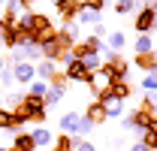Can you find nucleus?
Returning a JSON list of instances; mask_svg holds the SVG:
<instances>
[{
	"instance_id": "f03ea898",
	"label": "nucleus",
	"mask_w": 157,
	"mask_h": 151,
	"mask_svg": "<svg viewBox=\"0 0 157 151\" xmlns=\"http://www.w3.org/2000/svg\"><path fill=\"white\" fill-rule=\"evenodd\" d=\"M94 100L103 106L106 118H124V112H127V109H124V100H121V97H118L112 88H100Z\"/></svg>"
},
{
	"instance_id": "4be33fe9",
	"label": "nucleus",
	"mask_w": 157,
	"mask_h": 151,
	"mask_svg": "<svg viewBox=\"0 0 157 151\" xmlns=\"http://www.w3.org/2000/svg\"><path fill=\"white\" fill-rule=\"evenodd\" d=\"M109 88H112L121 100H127V97L133 94V85H130V82H115V85H109Z\"/></svg>"
},
{
	"instance_id": "423d86ee",
	"label": "nucleus",
	"mask_w": 157,
	"mask_h": 151,
	"mask_svg": "<svg viewBox=\"0 0 157 151\" xmlns=\"http://www.w3.org/2000/svg\"><path fill=\"white\" fill-rule=\"evenodd\" d=\"M9 70H12V76H15V82H18V85H24V88H27V85L36 79V70H33V64H12Z\"/></svg>"
},
{
	"instance_id": "2f4dec72",
	"label": "nucleus",
	"mask_w": 157,
	"mask_h": 151,
	"mask_svg": "<svg viewBox=\"0 0 157 151\" xmlns=\"http://www.w3.org/2000/svg\"><path fill=\"white\" fill-rule=\"evenodd\" d=\"M3 67H9V60H6V57L0 55V70H3Z\"/></svg>"
},
{
	"instance_id": "c85d7f7f",
	"label": "nucleus",
	"mask_w": 157,
	"mask_h": 151,
	"mask_svg": "<svg viewBox=\"0 0 157 151\" xmlns=\"http://www.w3.org/2000/svg\"><path fill=\"white\" fill-rule=\"evenodd\" d=\"M73 151H97V145H94V142H88V139H82Z\"/></svg>"
},
{
	"instance_id": "39448f33",
	"label": "nucleus",
	"mask_w": 157,
	"mask_h": 151,
	"mask_svg": "<svg viewBox=\"0 0 157 151\" xmlns=\"http://www.w3.org/2000/svg\"><path fill=\"white\" fill-rule=\"evenodd\" d=\"M78 9H82V3H76V0H58V3H55V12L60 15V21H63V24L76 21Z\"/></svg>"
},
{
	"instance_id": "4468645a",
	"label": "nucleus",
	"mask_w": 157,
	"mask_h": 151,
	"mask_svg": "<svg viewBox=\"0 0 157 151\" xmlns=\"http://www.w3.org/2000/svg\"><path fill=\"white\" fill-rule=\"evenodd\" d=\"M33 70H36V79L48 82L52 76L58 73V64H52V60H36V64H33Z\"/></svg>"
},
{
	"instance_id": "f257e3e1",
	"label": "nucleus",
	"mask_w": 157,
	"mask_h": 151,
	"mask_svg": "<svg viewBox=\"0 0 157 151\" xmlns=\"http://www.w3.org/2000/svg\"><path fill=\"white\" fill-rule=\"evenodd\" d=\"M73 39H70V33L67 30H55L52 33V39H45L39 48H42V60H52V64H60L63 57L73 52Z\"/></svg>"
},
{
	"instance_id": "9b49d317",
	"label": "nucleus",
	"mask_w": 157,
	"mask_h": 151,
	"mask_svg": "<svg viewBox=\"0 0 157 151\" xmlns=\"http://www.w3.org/2000/svg\"><path fill=\"white\" fill-rule=\"evenodd\" d=\"M30 136H33V145H36V151H39V148L48 151V148H52V142H55V136H52V130H48V127H36Z\"/></svg>"
},
{
	"instance_id": "2eb2a0df",
	"label": "nucleus",
	"mask_w": 157,
	"mask_h": 151,
	"mask_svg": "<svg viewBox=\"0 0 157 151\" xmlns=\"http://www.w3.org/2000/svg\"><path fill=\"white\" fill-rule=\"evenodd\" d=\"M148 52H154V37H151V33H139V39H136V55H148Z\"/></svg>"
},
{
	"instance_id": "ddd939ff",
	"label": "nucleus",
	"mask_w": 157,
	"mask_h": 151,
	"mask_svg": "<svg viewBox=\"0 0 157 151\" xmlns=\"http://www.w3.org/2000/svg\"><path fill=\"white\" fill-rule=\"evenodd\" d=\"M109 42H106V48L109 52H115V55H121L124 52V45H127V37H124V30H109Z\"/></svg>"
},
{
	"instance_id": "a211bd4d",
	"label": "nucleus",
	"mask_w": 157,
	"mask_h": 151,
	"mask_svg": "<svg viewBox=\"0 0 157 151\" xmlns=\"http://www.w3.org/2000/svg\"><path fill=\"white\" fill-rule=\"evenodd\" d=\"M78 64H82L88 73H97L100 67H103V57H100V55H85L82 60H78Z\"/></svg>"
},
{
	"instance_id": "72a5a7b5",
	"label": "nucleus",
	"mask_w": 157,
	"mask_h": 151,
	"mask_svg": "<svg viewBox=\"0 0 157 151\" xmlns=\"http://www.w3.org/2000/svg\"><path fill=\"white\" fill-rule=\"evenodd\" d=\"M3 151H15V148H3Z\"/></svg>"
},
{
	"instance_id": "20e7f679",
	"label": "nucleus",
	"mask_w": 157,
	"mask_h": 151,
	"mask_svg": "<svg viewBox=\"0 0 157 151\" xmlns=\"http://www.w3.org/2000/svg\"><path fill=\"white\" fill-rule=\"evenodd\" d=\"M154 18H157V12L151 9V6H142V9H136V18H133L136 33H151V30H154Z\"/></svg>"
},
{
	"instance_id": "1a4fd4ad",
	"label": "nucleus",
	"mask_w": 157,
	"mask_h": 151,
	"mask_svg": "<svg viewBox=\"0 0 157 151\" xmlns=\"http://www.w3.org/2000/svg\"><path fill=\"white\" fill-rule=\"evenodd\" d=\"M85 118H88L94 127H100V124H106V121H109V118H106V112H103V106H100L97 100H91V103H88V109H85Z\"/></svg>"
},
{
	"instance_id": "473e14b6",
	"label": "nucleus",
	"mask_w": 157,
	"mask_h": 151,
	"mask_svg": "<svg viewBox=\"0 0 157 151\" xmlns=\"http://www.w3.org/2000/svg\"><path fill=\"white\" fill-rule=\"evenodd\" d=\"M154 30H157V18H154ZM154 30H151V33H154Z\"/></svg>"
},
{
	"instance_id": "c756f323",
	"label": "nucleus",
	"mask_w": 157,
	"mask_h": 151,
	"mask_svg": "<svg viewBox=\"0 0 157 151\" xmlns=\"http://www.w3.org/2000/svg\"><path fill=\"white\" fill-rule=\"evenodd\" d=\"M145 133H157V118H148V127H145Z\"/></svg>"
},
{
	"instance_id": "e433bc0d",
	"label": "nucleus",
	"mask_w": 157,
	"mask_h": 151,
	"mask_svg": "<svg viewBox=\"0 0 157 151\" xmlns=\"http://www.w3.org/2000/svg\"><path fill=\"white\" fill-rule=\"evenodd\" d=\"M0 151H3V148H0Z\"/></svg>"
},
{
	"instance_id": "7c9ffc66",
	"label": "nucleus",
	"mask_w": 157,
	"mask_h": 151,
	"mask_svg": "<svg viewBox=\"0 0 157 151\" xmlns=\"http://www.w3.org/2000/svg\"><path fill=\"white\" fill-rule=\"evenodd\" d=\"M130 151H145V145H142V142H136V145H133Z\"/></svg>"
},
{
	"instance_id": "4c0bfd02",
	"label": "nucleus",
	"mask_w": 157,
	"mask_h": 151,
	"mask_svg": "<svg viewBox=\"0 0 157 151\" xmlns=\"http://www.w3.org/2000/svg\"><path fill=\"white\" fill-rule=\"evenodd\" d=\"M145 151H148V148H145Z\"/></svg>"
},
{
	"instance_id": "a878e982",
	"label": "nucleus",
	"mask_w": 157,
	"mask_h": 151,
	"mask_svg": "<svg viewBox=\"0 0 157 151\" xmlns=\"http://www.w3.org/2000/svg\"><path fill=\"white\" fill-rule=\"evenodd\" d=\"M91 37H94V39H106V37H109V27H106L103 21H97V24H94V33H91Z\"/></svg>"
},
{
	"instance_id": "dca6fc26",
	"label": "nucleus",
	"mask_w": 157,
	"mask_h": 151,
	"mask_svg": "<svg viewBox=\"0 0 157 151\" xmlns=\"http://www.w3.org/2000/svg\"><path fill=\"white\" fill-rule=\"evenodd\" d=\"M21 52H24V60H27V64H36V60H42V48H39V45H33V42L21 45Z\"/></svg>"
},
{
	"instance_id": "0eeeda50",
	"label": "nucleus",
	"mask_w": 157,
	"mask_h": 151,
	"mask_svg": "<svg viewBox=\"0 0 157 151\" xmlns=\"http://www.w3.org/2000/svg\"><path fill=\"white\" fill-rule=\"evenodd\" d=\"M78 124H82V115H78V112H63V115H60V133L78 136Z\"/></svg>"
},
{
	"instance_id": "cd10ccee",
	"label": "nucleus",
	"mask_w": 157,
	"mask_h": 151,
	"mask_svg": "<svg viewBox=\"0 0 157 151\" xmlns=\"http://www.w3.org/2000/svg\"><path fill=\"white\" fill-rule=\"evenodd\" d=\"M91 130H94V124H91V121H88V118L82 115V124H78V136H88Z\"/></svg>"
},
{
	"instance_id": "7ed1b4c3",
	"label": "nucleus",
	"mask_w": 157,
	"mask_h": 151,
	"mask_svg": "<svg viewBox=\"0 0 157 151\" xmlns=\"http://www.w3.org/2000/svg\"><path fill=\"white\" fill-rule=\"evenodd\" d=\"M60 64H63V76H67V82H85L88 88L94 85V73H88V70H85L73 55H67Z\"/></svg>"
},
{
	"instance_id": "5701e85b",
	"label": "nucleus",
	"mask_w": 157,
	"mask_h": 151,
	"mask_svg": "<svg viewBox=\"0 0 157 151\" xmlns=\"http://www.w3.org/2000/svg\"><path fill=\"white\" fill-rule=\"evenodd\" d=\"M145 94H157V76H142V85H139Z\"/></svg>"
},
{
	"instance_id": "9d476101",
	"label": "nucleus",
	"mask_w": 157,
	"mask_h": 151,
	"mask_svg": "<svg viewBox=\"0 0 157 151\" xmlns=\"http://www.w3.org/2000/svg\"><path fill=\"white\" fill-rule=\"evenodd\" d=\"M78 142H82V136H67V133H60V136H55V142H52L48 151H73Z\"/></svg>"
},
{
	"instance_id": "f8f14e48",
	"label": "nucleus",
	"mask_w": 157,
	"mask_h": 151,
	"mask_svg": "<svg viewBox=\"0 0 157 151\" xmlns=\"http://www.w3.org/2000/svg\"><path fill=\"white\" fill-rule=\"evenodd\" d=\"M12 148H15V151H36L33 136L24 133V130H15V136H12Z\"/></svg>"
},
{
	"instance_id": "412c9836",
	"label": "nucleus",
	"mask_w": 157,
	"mask_h": 151,
	"mask_svg": "<svg viewBox=\"0 0 157 151\" xmlns=\"http://www.w3.org/2000/svg\"><path fill=\"white\" fill-rule=\"evenodd\" d=\"M115 12H118V15H130V12H136V0H115Z\"/></svg>"
},
{
	"instance_id": "aec40b11",
	"label": "nucleus",
	"mask_w": 157,
	"mask_h": 151,
	"mask_svg": "<svg viewBox=\"0 0 157 151\" xmlns=\"http://www.w3.org/2000/svg\"><path fill=\"white\" fill-rule=\"evenodd\" d=\"M63 94H67V91H60V88H48V91H45V97H42L45 109H48V106H58L60 100H63Z\"/></svg>"
},
{
	"instance_id": "f3484780",
	"label": "nucleus",
	"mask_w": 157,
	"mask_h": 151,
	"mask_svg": "<svg viewBox=\"0 0 157 151\" xmlns=\"http://www.w3.org/2000/svg\"><path fill=\"white\" fill-rule=\"evenodd\" d=\"M97 21H100V15H97V12H91V9H85V6L78 9V15H76V24H78V27H82V24H91V27H94Z\"/></svg>"
},
{
	"instance_id": "6ab92c4d",
	"label": "nucleus",
	"mask_w": 157,
	"mask_h": 151,
	"mask_svg": "<svg viewBox=\"0 0 157 151\" xmlns=\"http://www.w3.org/2000/svg\"><path fill=\"white\" fill-rule=\"evenodd\" d=\"M45 91H48V82H42V79H33V82L27 85V91H24V94H30V97H45Z\"/></svg>"
},
{
	"instance_id": "393cba45",
	"label": "nucleus",
	"mask_w": 157,
	"mask_h": 151,
	"mask_svg": "<svg viewBox=\"0 0 157 151\" xmlns=\"http://www.w3.org/2000/svg\"><path fill=\"white\" fill-rule=\"evenodd\" d=\"M0 130H12V115H9V109H3V106H0Z\"/></svg>"
},
{
	"instance_id": "b1692460",
	"label": "nucleus",
	"mask_w": 157,
	"mask_h": 151,
	"mask_svg": "<svg viewBox=\"0 0 157 151\" xmlns=\"http://www.w3.org/2000/svg\"><path fill=\"white\" fill-rule=\"evenodd\" d=\"M12 85H15V76H12L9 67H3L0 70V88H12Z\"/></svg>"
},
{
	"instance_id": "bb28decb",
	"label": "nucleus",
	"mask_w": 157,
	"mask_h": 151,
	"mask_svg": "<svg viewBox=\"0 0 157 151\" xmlns=\"http://www.w3.org/2000/svg\"><path fill=\"white\" fill-rule=\"evenodd\" d=\"M82 6H85V9H91V12H97V15H100V9L106 6V0H85Z\"/></svg>"
},
{
	"instance_id": "c9c22d12",
	"label": "nucleus",
	"mask_w": 157,
	"mask_h": 151,
	"mask_svg": "<svg viewBox=\"0 0 157 151\" xmlns=\"http://www.w3.org/2000/svg\"><path fill=\"white\" fill-rule=\"evenodd\" d=\"M30 3H36V0H30Z\"/></svg>"
},
{
	"instance_id": "6e6552de",
	"label": "nucleus",
	"mask_w": 157,
	"mask_h": 151,
	"mask_svg": "<svg viewBox=\"0 0 157 151\" xmlns=\"http://www.w3.org/2000/svg\"><path fill=\"white\" fill-rule=\"evenodd\" d=\"M133 64H136L139 70L145 76H157V52H148V55H136L133 57Z\"/></svg>"
},
{
	"instance_id": "f704fd0d",
	"label": "nucleus",
	"mask_w": 157,
	"mask_h": 151,
	"mask_svg": "<svg viewBox=\"0 0 157 151\" xmlns=\"http://www.w3.org/2000/svg\"><path fill=\"white\" fill-rule=\"evenodd\" d=\"M52 3H58V0H52Z\"/></svg>"
}]
</instances>
